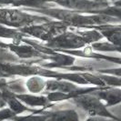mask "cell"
<instances>
[{"label":"cell","mask_w":121,"mask_h":121,"mask_svg":"<svg viewBox=\"0 0 121 121\" xmlns=\"http://www.w3.org/2000/svg\"><path fill=\"white\" fill-rule=\"evenodd\" d=\"M77 103L82 109L90 117H107L110 119H114L116 121H121L115 116H113L107 109L106 106L104 105L99 99H97L92 97H83L77 100Z\"/></svg>","instance_id":"1"},{"label":"cell","mask_w":121,"mask_h":121,"mask_svg":"<svg viewBox=\"0 0 121 121\" xmlns=\"http://www.w3.org/2000/svg\"><path fill=\"white\" fill-rule=\"evenodd\" d=\"M47 116V121H79L78 115L74 109L57 110Z\"/></svg>","instance_id":"2"},{"label":"cell","mask_w":121,"mask_h":121,"mask_svg":"<svg viewBox=\"0 0 121 121\" xmlns=\"http://www.w3.org/2000/svg\"><path fill=\"white\" fill-rule=\"evenodd\" d=\"M19 100L27 105V107H44L48 103V100L45 97H35V96H19Z\"/></svg>","instance_id":"3"},{"label":"cell","mask_w":121,"mask_h":121,"mask_svg":"<svg viewBox=\"0 0 121 121\" xmlns=\"http://www.w3.org/2000/svg\"><path fill=\"white\" fill-rule=\"evenodd\" d=\"M47 115H28L16 116L13 120L15 121H47Z\"/></svg>","instance_id":"4"},{"label":"cell","mask_w":121,"mask_h":121,"mask_svg":"<svg viewBox=\"0 0 121 121\" xmlns=\"http://www.w3.org/2000/svg\"><path fill=\"white\" fill-rule=\"evenodd\" d=\"M16 117L11 109L9 108H4L0 109V121L8 120V119H13Z\"/></svg>","instance_id":"5"},{"label":"cell","mask_w":121,"mask_h":121,"mask_svg":"<svg viewBox=\"0 0 121 121\" xmlns=\"http://www.w3.org/2000/svg\"><path fill=\"white\" fill-rule=\"evenodd\" d=\"M114 119H110L107 117H89L86 121H113Z\"/></svg>","instance_id":"6"}]
</instances>
